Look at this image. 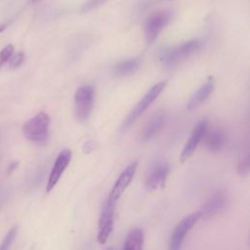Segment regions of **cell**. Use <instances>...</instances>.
<instances>
[{"label": "cell", "instance_id": "1", "mask_svg": "<svg viewBox=\"0 0 250 250\" xmlns=\"http://www.w3.org/2000/svg\"><path fill=\"white\" fill-rule=\"evenodd\" d=\"M202 46V42L198 39H192L181 44L169 47L162 51L161 61L163 64L167 67H172L178 64L183 60L187 59L196 51H198Z\"/></svg>", "mask_w": 250, "mask_h": 250}, {"label": "cell", "instance_id": "2", "mask_svg": "<svg viewBox=\"0 0 250 250\" xmlns=\"http://www.w3.org/2000/svg\"><path fill=\"white\" fill-rule=\"evenodd\" d=\"M50 117L46 112L40 111L26 121L22 127L23 136L35 144H44L49 135Z\"/></svg>", "mask_w": 250, "mask_h": 250}, {"label": "cell", "instance_id": "3", "mask_svg": "<svg viewBox=\"0 0 250 250\" xmlns=\"http://www.w3.org/2000/svg\"><path fill=\"white\" fill-rule=\"evenodd\" d=\"M165 86H166V81H160L155 85H153L146 93V95L135 105V107L131 110L127 118L124 120L123 127H122L123 131H127L136 122V120L146 110V108L158 98V96L164 90Z\"/></svg>", "mask_w": 250, "mask_h": 250}, {"label": "cell", "instance_id": "4", "mask_svg": "<svg viewBox=\"0 0 250 250\" xmlns=\"http://www.w3.org/2000/svg\"><path fill=\"white\" fill-rule=\"evenodd\" d=\"M94 89L90 85L79 87L74 95V114L77 120L85 122L89 119L94 104Z\"/></svg>", "mask_w": 250, "mask_h": 250}, {"label": "cell", "instance_id": "5", "mask_svg": "<svg viewBox=\"0 0 250 250\" xmlns=\"http://www.w3.org/2000/svg\"><path fill=\"white\" fill-rule=\"evenodd\" d=\"M169 172L170 167L165 160L158 159L154 161L146 172L145 180L146 188L148 190H157L163 188L165 187Z\"/></svg>", "mask_w": 250, "mask_h": 250}, {"label": "cell", "instance_id": "6", "mask_svg": "<svg viewBox=\"0 0 250 250\" xmlns=\"http://www.w3.org/2000/svg\"><path fill=\"white\" fill-rule=\"evenodd\" d=\"M116 202L107 198L103 206L99 224H98V233L97 240L100 244H104L108 239L112 232L114 225V213H115Z\"/></svg>", "mask_w": 250, "mask_h": 250}, {"label": "cell", "instance_id": "7", "mask_svg": "<svg viewBox=\"0 0 250 250\" xmlns=\"http://www.w3.org/2000/svg\"><path fill=\"white\" fill-rule=\"evenodd\" d=\"M199 221L198 212H194L185 217L174 229L169 240V250H181L184 240L188 231Z\"/></svg>", "mask_w": 250, "mask_h": 250}, {"label": "cell", "instance_id": "8", "mask_svg": "<svg viewBox=\"0 0 250 250\" xmlns=\"http://www.w3.org/2000/svg\"><path fill=\"white\" fill-rule=\"evenodd\" d=\"M171 14L167 11H157L152 13L145 23V37L148 44H152L158 37L161 30L167 25Z\"/></svg>", "mask_w": 250, "mask_h": 250}, {"label": "cell", "instance_id": "9", "mask_svg": "<svg viewBox=\"0 0 250 250\" xmlns=\"http://www.w3.org/2000/svg\"><path fill=\"white\" fill-rule=\"evenodd\" d=\"M228 204V197L225 192L217 191L209 196V198L201 205L197 211L199 220L207 221L221 213Z\"/></svg>", "mask_w": 250, "mask_h": 250}, {"label": "cell", "instance_id": "10", "mask_svg": "<svg viewBox=\"0 0 250 250\" xmlns=\"http://www.w3.org/2000/svg\"><path fill=\"white\" fill-rule=\"evenodd\" d=\"M207 128H208V121L206 119L200 120L199 122L196 123L180 155V160L182 163L186 162L193 154L198 145L202 141Z\"/></svg>", "mask_w": 250, "mask_h": 250}, {"label": "cell", "instance_id": "11", "mask_svg": "<svg viewBox=\"0 0 250 250\" xmlns=\"http://www.w3.org/2000/svg\"><path fill=\"white\" fill-rule=\"evenodd\" d=\"M70 159H71V151L68 148H64L60 151V153L58 154L54 162V165L51 169V172L47 181V186H46L47 192H50L56 187L62 175L67 168L70 162Z\"/></svg>", "mask_w": 250, "mask_h": 250}, {"label": "cell", "instance_id": "12", "mask_svg": "<svg viewBox=\"0 0 250 250\" xmlns=\"http://www.w3.org/2000/svg\"><path fill=\"white\" fill-rule=\"evenodd\" d=\"M138 168V161H133L131 162L119 175V177L117 178L116 182L114 183L109 195L107 198H109L112 201H117L121 195L124 193V191L126 190V188H128V186L131 184L136 171Z\"/></svg>", "mask_w": 250, "mask_h": 250}, {"label": "cell", "instance_id": "13", "mask_svg": "<svg viewBox=\"0 0 250 250\" xmlns=\"http://www.w3.org/2000/svg\"><path fill=\"white\" fill-rule=\"evenodd\" d=\"M204 145L211 152L221 151L227 143V135L225 131L218 127H213L206 130L204 134Z\"/></svg>", "mask_w": 250, "mask_h": 250}, {"label": "cell", "instance_id": "14", "mask_svg": "<svg viewBox=\"0 0 250 250\" xmlns=\"http://www.w3.org/2000/svg\"><path fill=\"white\" fill-rule=\"evenodd\" d=\"M214 90V81L213 77L209 76L207 81L201 85L189 98L188 104H187V108L188 109H193L202 103H204L209 96L212 94Z\"/></svg>", "mask_w": 250, "mask_h": 250}, {"label": "cell", "instance_id": "15", "mask_svg": "<svg viewBox=\"0 0 250 250\" xmlns=\"http://www.w3.org/2000/svg\"><path fill=\"white\" fill-rule=\"evenodd\" d=\"M165 123V114L163 112H157L155 113L149 121L146 124L142 135L141 139L143 142H147L151 140L155 135L158 134V132L161 130Z\"/></svg>", "mask_w": 250, "mask_h": 250}, {"label": "cell", "instance_id": "16", "mask_svg": "<svg viewBox=\"0 0 250 250\" xmlns=\"http://www.w3.org/2000/svg\"><path fill=\"white\" fill-rule=\"evenodd\" d=\"M145 235L142 229H132L125 239L122 250H143Z\"/></svg>", "mask_w": 250, "mask_h": 250}, {"label": "cell", "instance_id": "17", "mask_svg": "<svg viewBox=\"0 0 250 250\" xmlns=\"http://www.w3.org/2000/svg\"><path fill=\"white\" fill-rule=\"evenodd\" d=\"M140 67L139 58H130L120 61L114 66L113 72L117 76H129L134 74Z\"/></svg>", "mask_w": 250, "mask_h": 250}, {"label": "cell", "instance_id": "18", "mask_svg": "<svg viewBox=\"0 0 250 250\" xmlns=\"http://www.w3.org/2000/svg\"><path fill=\"white\" fill-rule=\"evenodd\" d=\"M18 230H19V227L18 226H14L12 227L9 231L6 233L5 237L3 238L1 244H0V250H10L14 240L17 237L18 234Z\"/></svg>", "mask_w": 250, "mask_h": 250}, {"label": "cell", "instance_id": "19", "mask_svg": "<svg viewBox=\"0 0 250 250\" xmlns=\"http://www.w3.org/2000/svg\"><path fill=\"white\" fill-rule=\"evenodd\" d=\"M249 172H250V158H249V155H247L237 164V173L241 177H246L248 176Z\"/></svg>", "mask_w": 250, "mask_h": 250}, {"label": "cell", "instance_id": "20", "mask_svg": "<svg viewBox=\"0 0 250 250\" xmlns=\"http://www.w3.org/2000/svg\"><path fill=\"white\" fill-rule=\"evenodd\" d=\"M105 1L107 0H88L87 2H85L82 7H81V12L82 13H88L96 8H98L99 6L103 5Z\"/></svg>", "mask_w": 250, "mask_h": 250}, {"label": "cell", "instance_id": "21", "mask_svg": "<svg viewBox=\"0 0 250 250\" xmlns=\"http://www.w3.org/2000/svg\"><path fill=\"white\" fill-rule=\"evenodd\" d=\"M14 52V46L13 45H7L5 48H3L0 51V67L11 59Z\"/></svg>", "mask_w": 250, "mask_h": 250}, {"label": "cell", "instance_id": "22", "mask_svg": "<svg viewBox=\"0 0 250 250\" xmlns=\"http://www.w3.org/2000/svg\"><path fill=\"white\" fill-rule=\"evenodd\" d=\"M23 59H24V54L22 52H20V53L16 54L15 56H13L11 58L10 66L11 67H18V66H20L22 63V62H23Z\"/></svg>", "mask_w": 250, "mask_h": 250}, {"label": "cell", "instance_id": "23", "mask_svg": "<svg viewBox=\"0 0 250 250\" xmlns=\"http://www.w3.org/2000/svg\"><path fill=\"white\" fill-rule=\"evenodd\" d=\"M17 166H18V162H14V163L10 164V166H9V168H8V174H11V173L16 169Z\"/></svg>", "mask_w": 250, "mask_h": 250}, {"label": "cell", "instance_id": "24", "mask_svg": "<svg viewBox=\"0 0 250 250\" xmlns=\"http://www.w3.org/2000/svg\"><path fill=\"white\" fill-rule=\"evenodd\" d=\"M4 29H5V25H4V24H1V25H0V33H1Z\"/></svg>", "mask_w": 250, "mask_h": 250}, {"label": "cell", "instance_id": "25", "mask_svg": "<svg viewBox=\"0 0 250 250\" xmlns=\"http://www.w3.org/2000/svg\"><path fill=\"white\" fill-rule=\"evenodd\" d=\"M105 250H116L114 247H108V248H106Z\"/></svg>", "mask_w": 250, "mask_h": 250}, {"label": "cell", "instance_id": "26", "mask_svg": "<svg viewBox=\"0 0 250 250\" xmlns=\"http://www.w3.org/2000/svg\"><path fill=\"white\" fill-rule=\"evenodd\" d=\"M31 2H33V3H36V2H38V1H40V0H30Z\"/></svg>", "mask_w": 250, "mask_h": 250}]
</instances>
